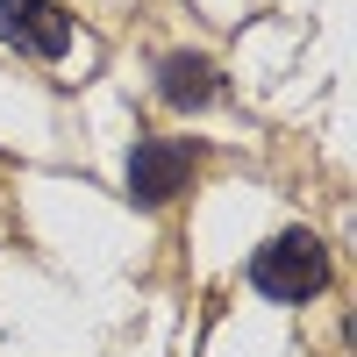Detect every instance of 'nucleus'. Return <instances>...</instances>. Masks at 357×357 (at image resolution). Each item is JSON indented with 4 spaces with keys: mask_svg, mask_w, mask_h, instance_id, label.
Masks as SVG:
<instances>
[{
    "mask_svg": "<svg viewBox=\"0 0 357 357\" xmlns=\"http://www.w3.org/2000/svg\"><path fill=\"white\" fill-rule=\"evenodd\" d=\"M0 43L57 65V57L72 50V15L57 8V0H0Z\"/></svg>",
    "mask_w": 357,
    "mask_h": 357,
    "instance_id": "obj_2",
    "label": "nucleus"
},
{
    "mask_svg": "<svg viewBox=\"0 0 357 357\" xmlns=\"http://www.w3.org/2000/svg\"><path fill=\"white\" fill-rule=\"evenodd\" d=\"M250 286L264 301H307V293L329 286V250H321L307 229H286V236H272V243L250 257Z\"/></svg>",
    "mask_w": 357,
    "mask_h": 357,
    "instance_id": "obj_1",
    "label": "nucleus"
},
{
    "mask_svg": "<svg viewBox=\"0 0 357 357\" xmlns=\"http://www.w3.org/2000/svg\"><path fill=\"white\" fill-rule=\"evenodd\" d=\"M158 93H165L172 107H207L222 86H215V65H207V57H186V50H178V57L158 65Z\"/></svg>",
    "mask_w": 357,
    "mask_h": 357,
    "instance_id": "obj_4",
    "label": "nucleus"
},
{
    "mask_svg": "<svg viewBox=\"0 0 357 357\" xmlns=\"http://www.w3.org/2000/svg\"><path fill=\"white\" fill-rule=\"evenodd\" d=\"M186 172H193V143H178V136H143L136 151H129V200H136V207H165L178 186H186Z\"/></svg>",
    "mask_w": 357,
    "mask_h": 357,
    "instance_id": "obj_3",
    "label": "nucleus"
}]
</instances>
